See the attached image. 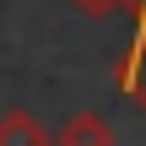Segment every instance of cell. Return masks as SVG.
<instances>
[{
	"mask_svg": "<svg viewBox=\"0 0 146 146\" xmlns=\"http://www.w3.org/2000/svg\"><path fill=\"white\" fill-rule=\"evenodd\" d=\"M130 16H135V27H146V0H130Z\"/></svg>",
	"mask_w": 146,
	"mask_h": 146,
	"instance_id": "cell-5",
	"label": "cell"
},
{
	"mask_svg": "<svg viewBox=\"0 0 146 146\" xmlns=\"http://www.w3.org/2000/svg\"><path fill=\"white\" fill-rule=\"evenodd\" d=\"M114 87H119L135 108H146V27H135L130 49L119 54V65H114Z\"/></svg>",
	"mask_w": 146,
	"mask_h": 146,
	"instance_id": "cell-1",
	"label": "cell"
},
{
	"mask_svg": "<svg viewBox=\"0 0 146 146\" xmlns=\"http://www.w3.org/2000/svg\"><path fill=\"white\" fill-rule=\"evenodd\" d=\"M70 5H81L87 16H108V11H130V0H70Z\"/></svg>",
	"mask_w": 146,
	"mask_h": 146,
	"instance_id": "cell-4",
	"label": "cell"
},
{
	"mask_svg": "<svg viewBox=\"0 0 146 146\" xmlns=\"http://www.w3.org/2000/svg\"><path fill=\"white\" fill-rule=\"evenodd\" d=\"M54 146H114V130H108L103 114L81 108V114H70V119L54 130Z\"/></svg>",
	"mask_w": 146,
	"mask_h": 146,
	"instance_id": "cell-2",
	"label": "cell"
},
{
	"mask_svg": "<svg viewBox=\"0 0 146 146\" xmlns=\"http://www.w3.org/2000/svg\"><path fill=\"white\" fill-rule=\"evenodd\" d=\"M0 146H54V135H49L27 108H5V114H0Z\"/></svg>",
	"mask_w": 146,
	"mask_h": 146,
	"instance_id": "cell-3",
	"label": "cell"
}]
</instances>
